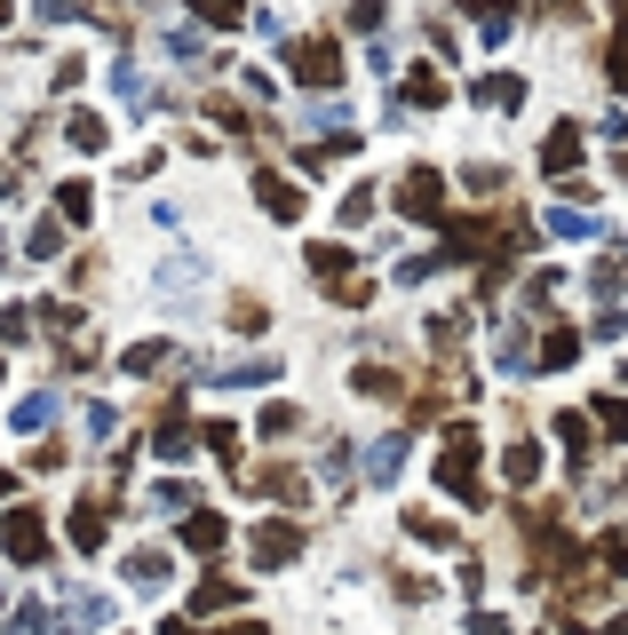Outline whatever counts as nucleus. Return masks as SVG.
I'll use <instances>...</instances> for the list:
<instances>
[{"label": "nucleus", "mask_w": 628, "mask_h": 635, "mask_svg": "<svg viewBox=\"0 0 628 635\" xmlns=\"http://www.w3.org/2000/svg\"><path fill=\"white\" fill-rule=\"evenodd\" d=\"M294 72H311V80H335V48H326V41H318V48H303V56H294Z\"/></svg>", "instance_id": "f257e3e1"}, {"label": "nucleus", "mask_w": 628, "mask_h": 635, "mask_svg": "<svg viewBox=\"0 0 628 635\" xmlns=\"http://www.w3.org/2000/svg\"><path fill=\"white\" fill-rule=\"evenodd\" d=\"M9 548H16V556H41V517H16V524H9Z\"/></svg>", "instance_id": "f03ea898"}]
</instances>
